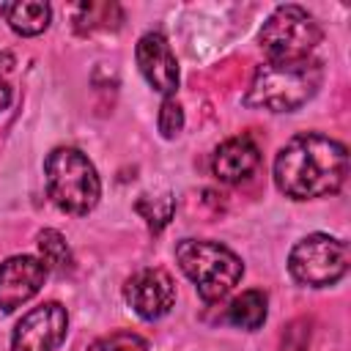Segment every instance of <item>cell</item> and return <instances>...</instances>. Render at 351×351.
Wrapping results in <instances>:
<instances>
[{
    "label": "cell",
    "instance_id": "obj_1",
    "mask_svg": "<svg viewBox=\"0 0 351 351\" xmlns=\"http://www.w3.org/2000/svg\"><path fill=\"white\" fill-rule=\"evenodd\" d=\"M348 176V151L340 140L304 132L291 137L274 156V184L291 200L335 195Z\"/></svg>",
    "mask_w": 351,
    "mask_h": 351
},
{
    "label": "cell",
    "instance_id": "obj_2",
    "mask_svg": "<svg viewBox=\"0 0 351 351\" xmlns=\"http://www.w3.org/2000/svg\"><path fill=\"white\" fill-rule=\"evenodd\" d=\"M321 82L324 69L315 58L293 63H263L252 74L244 104L271 112H293L318 93Z\"/></svg>",
    "mask_w": 351,
    "mask_h": 351
},
{
    "label": "cell",
    "instance_id": "obj_3",
    "mask_svg": "<svg viewBox=\"0 0 351 351\" xmlns=\"http://www.w3.org/2000/svg\"><path fill=\"white\" fill-rule=\"evenodd\" d=\"M44 181L49 200L66 214H88L101 197V181L93 162L71 145H58L44 159Z\"/></svg>",
    "mask_w": 351,
    "mask_h": 351
},
{
    "label": "cell",
    "instance_id": "obj_4",
    "mask_svg": "<svg viewBox=\"0 0 351 351\" xmlns=\"http://www.w3.org/2000/svg\"><path fill=\"white\" fill-rule=\"evenodd\" d=\"M176 263L195 282L203 302L225 299L244 274L241 258L225 244L208 239H181L176 244Z\"/></svg>",
    "mask_w": 351,
    "mask_h": 351
},
{
    "label": "cell",
    "instance_id": "obj_5",
    "mask_svg": "<svg viewBox=\"0 0 351 351\" xmlns=\"http://www.w3.org/2000/svg\"><path fill=\"white\" fill-rule=\"evenodd\" d=\"M321 41V27L302 5H277L258 33L266 63H293L313 58Z\"/></svg>",
    "mask_w": 351,
    "mask_h": 351
},
{
    "label": "cell",
    "instance_id": "obj_6",
    "mask_svg": "<svg viewBox=\"0 0 351 351\" xmlns=\"http://www.w3.org/2000/svg\"><path fill=\"white\" fill-rule=\"evenodd\" d=\"M351 250L343 239L329 233H310L293 244L288 255V271L299 285L326 288L346 277Z\"/></svg>",
    "mask_w": 351,
    "mask_h": 351
},
{
    "label": "cell",
    "instance_id": "obj_7",
    "mask_svg": "<svg viewBox=\"0 0 351 351\" xmlns=\"http://www.w3.org/2000/svg\"><path fill=\"white\" fill-rule=\"evenodd\" d=\"M69 332L66 307L47 302L25 313L11 335V351H55Z\"/></svg>",
    "mask_w": 351,
    "mask_h": 351
},
{
    "label": "cell",
    "instance_id": "obj_8",
    "mask_svg": "<svg viewBox=\"0 0 351 351\" xmlns=\"http://www.w3.org/2000/svg\"><path fill=\"white\" fill-rule=\"evenodd\" d=\"M126 302L143 321H156L176 304V282L165 269H140L126 280Z\"/></svg>",
    "mask_w": 351,
    "mask_h": 351
},
{
    "label": "cell",
    "instance_id": "obj_9",
    "mask_svg": "<svg viewBox=\"0 0 351 351\" xmlns=\"http://www.w3.org/2000/svg\"><path fill=\"white\" fill-rule=\"evenodd\" d=\"M47 274H49V269L36 255L5 258L0 263V310L11 313V310L22 307L27 299H33L41 291Z\"/></svg>",
    "mask_w": 351,
    "mask_h": 351
},
{
    "label": "cell",
    "instance_id": "obj_10",
    "mask_svg": "<svg viewBox=\"0 0 351 351\" xmlns=\"http://www.w3.org/2000/svg\"><path fill=\"white\" fill-rule=\"evenodd\" d=\"M134 58H137L140 74L145 77V82L156 93H162V96L176 93V88H178V63H176V55H173L167 38L162 33H156V30L143 33L140 41H137Z\"/></svg>",
    "mask_w": 351,
    "mask_h": 351
},
{
    "label": "cell",
    "instance_id": "obj_11",
    "mask_svg": "<svg viewBox=\"0 0 351 351\" xmlns=\"http://www.w3.org/2000/svg\"><path fill=\"white\" fill-rule=\"evenodd\" d=\"M261 165V151L258 145L241 134V137H230L225 143L217 145L214 156H211V173L222 181V184H241L247 181Z\"/></svg>",
    "mask_w": 351,
    "mask_h": 351
},
{
    "label": "cell",
    "instance_id": "obj_12",
    "mask_svg": "<svg viewBox=\"0 0 351 351\" xmlns=\"http://www.w3.org/2000/svg\"><path fill=\"white\" fill-rule=\"evenodd\" d=\"M8 27L19 36H38L49 27L52 22V8L49 3L41 0H14V3H3L0 5Z\"/></svg>",
    "mask_w": 351,
    "mask_h": 351
},
{
    "label": "cell",
    "instance_id": "obj_13",
    "mask_svg": "<svg viewBox=\"0 0 351 351\" xmlns=\"http://www.w3.org/2000/svg\"><path fill=\"white\" fill-rule=\"evenodd\" d=\"M266 313H269V299H266V293L258 291V288H250V291H244L241 296H236V299L230 302V307H228V321H230L233 326H239V329L252 332V329H261V326H263Z\"/></svg>",
    "mask_w": 351,
    "mask_h": 351
},
{
    "label": "cell",
    "instance_id": "obj_14",
    "mask_svg": "<svg viewBox=\"0 0 351 351\" xmlns=\"http://www.w3.org/2000/svg\"><path fill=\"white\" fill-rule=\"evenodd\" d=\"M36 244H38V252H41V261L47 269H55L60 274L71 269L74 258H71V250H69L63 233H58L55 228H44V230H38Z\"/></svg>",
    "mask_w": 351,
    "mask_h": 351
},
{
    "label": "cell",
    "instance_id": "obj_15",
    "mask_svg": "<svg viewBox=\"0 0 351 351\" xmlns=\"http://www.w3.org/2000/svg\"><path fill=\"white\" fill-rule=\"evenodd\" d=\"M134 211L145 219V225L154 230V233H159L170 219H173V211H176V203H173V195H156V197H151V195H143L137 203H134Z\"/></svg>",
    "mask_w": 351,
    "mask_h": 351
},
{
    "label": "cell",
    "instance_id": "obj_16",
    "mask_svg": "<svg viewBox=\"0 0 351 351\" xmlns=\"http://www.w3.org/2000/svg\"><path fill=\"white\" fill-rule=\"evenodd\" d=\"M88 351H151V346H148V340H143L134 332H112V335L90 343Z\"/></svg>",
    "mask_w": 351,
    "mask_h": 351
},
{
    "label": "cell",
    "instance_id": "obj_17",
    "mask_svg": "<svg viewBox=\"0 0 351 351\" xmlns=\"http://www.w3.org/2000/svg\"><path fill=\"white\" fill-rule=\"evenodd\" d=\"M156 126H159L162 137H167V140L178 137V132L184 129V110H181L178 99H173V96H165V101H162V107H159V118H156Z\"/></svg>",
    "mask_w": 351,
    "mask_h": 351
},
{
    "label": "cell",
    "instance_id": "obj_18",
    "mask_svg": "<svg viewBox=\"0 0 351 351\" xmlns=\"http://www.w3.org/2000/svg\"><path fill=\"white\" fill-rule=\"evenodd\" d=\"M307 346H310V324L299 318L285 329L280 340V351H307Z\"/></svg>",
    "mask_w": 351,
    "mask_h": 351
},
{
    "label": "cell",
    "instance_id": "obj_19",
    "mask_svg": "<svg viewBox=\"0 0 351 351\" xmlns=\"http://www.w3.org/2000/svg\"><path fill=\"white\" fill-rule=\"evenodd\" d=\"M8 104H11V88H8V82L0 80V112H3Z\"/></svg>",
    "mask_w": 351,
    "mask_h": 351
}]
</instances>
